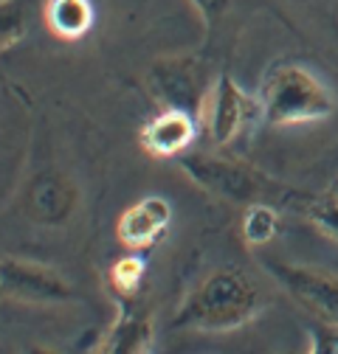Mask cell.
<instances>
[{
	"instance_id": "9",
	"label": "cell",
	"mask_w": 338,
	"mask_h": 354,
	"mask_svg": "<svg viewBox=\"0 0 338 354\" xmlns=\"http://www.w3.org/2000/svg\"><path fill=\"white\" fill-rule=\"evenodd\" d=\"M172 225V205L161 194H150L124 208L116 223V239L133 253L155 248Z\"/></svg>"
},
{
	"instance_id": "2",
	"label": "cell",
	"mask_w": 338,
	"mask_h": 354,
	"mask_svg": "<svg viewBox=\"0 0 338 354\" xmlns=\"http://www.w3.org/2000/svg\"><path fill=\"white\" fill-rule=\"evenodd\" d=\"M260 115L271 127H302L335 113L330 87L305 65L279 62L260 84Z\"/></svg>"
},
{
	"instance_id": "8",
	"label": "cell",
	"mask_w": 338,
	"mask_h": 354,
	"mask_svg": "<svg viewBox=\"0 0 338 354\" xmlns=\"http://www.w3.org/2000/svg\"><path fill=\"white\" fill-rule=\"evenodd\" d=\"M257 113H260V102H254L229 73H223L211 84V93L206 99L200 118L206 121L208 138L217 147H229L242 136V129Z\"/></svg>"
},
{
	"instance_id": "12",
	"label": "cell",
	"mask_w": 338,
	"mask_h": 354,
	"mask_svg": "<svg viewBox=\"0 0 338 354\" xmlns=\"http://www.w3.org/2000/svg\"><path fill=\"white\" fill-rule=\"evenodd\" d=\"M46 23L60 39H79L94 26V9L88 0H48Z\"/></svg>"
},
{
	"instance_id": "3",
	"label": "cell",
	"mask_w": 338,
	"mask_h": 354,
	"mask_svg": "<svg viewBox=\"0 0 338 354\" xmlns=\"http://www.w3.org/2000/svg\"><path fill=\"white\" fill-rule=\"evenodd\" d=\"M178 166L197 186L231 203H257L265 192V177L240 160L206 152H186L178 158Z\"/></svg>"
},
{
	"instance_id": "4",
	"label": "cell",
	"mask_w": 338,
	"mask_h": 354,
	"mask_svg": "<svg viewBox=\"0 0 338 354\" xmlns=\"http://www.w3.org/2000/svg\"><path fill=\"white\" fill-rule=\"evenodd\" d=\"M0 290H3V298L9 301L34 304V306H60L76 298L71 281L60 270L39 261L12 259V256L0 261Z\"/></svg>"
},
{
	"instance_id": "10",
	"label": "cell",
	"mask_w": 338,
	"mask_h": 354,
	"mask_svg": "<svg viewBox=\"0 0 338 354\" xmlns=\"http://www.w3.org/2000/svg\"><path fill=\"white\" fill-rule=\"evenodd\" d=\"M197 115L186 110L166 107L155 118H150L141 129V147L152 158H181L192 149V141L197 136Z\"/></svg>"
},
{
	"instance_id": "5",
	"label": "cell",
	"mask_w": 338,
	"mask_h": 354,
	"mask_svg": "<svg viewBox=\"0 0 338 354\" xmlns=\"http://www.w3.org/2000/svg\"><path fill=\"white\" fill-rule=\"evenodd\" d=\"M265 268L305 313H310L319 324L338 326V276L335 273L305 268V264H287V261H265Z\"/></svg>"
},
{
	"instance_id": "14",
	"label": "cell",
	"mask_w": 338,
	"mask_h": 354,
	"mask_svg": "<svg viewBox=\"0 0 338 354\" xmlns=\"http://www.w3.org/2000/svg\"><path fill=\"white\" fill-rule=\"evenodd\" d=\"M144 276H147V261L139 256V253H130V256H121L113 268L107 270V281H110V290L127 301V298H136L144 287Z\"/></svg>"
},
{
	"instance_id": "18",
	"label": "cell",
	"mask_w": 338,
	"mask_h": 354,
	"mask_svg": "<svg viewBox=\"0 0 338 354\" xmlns=\"http://www.w3.org/2000/svg\"><path fill=\"white\" fill-rule=\"evenodd\" d=\"M23 354H57V351H54V348H48V346L34 343V346H26V348H23Z\"/></svg>"
},
{
	"instance_id": "19",
	"label": "cell",
	"mask_w": 338,
	"mask_h": 354,
	"mask_svg": "<svg viewBox=\"0 0 338 354\" xmlns=\"http://www.w3.org/2000/svg\"><path fill=\"white\" fill-rule=\"evenodd\" d=\"M330 194H332V197H338V177H335V183H332V189H330Z\"/></svg>"
},
{
	"instance_id": "6",
	"label": "cell",
	"mask_w": 338,
	"mask_h": 354,
	"mask_svg": "<svg viewBox=\"0 0 338 354\" xmlns=\"http://www.w3.org/2000/svg\"><path fill=\"white\" fill-rule=\"evenodd\" d=\"M17 205L34 225H65L79 208V186L60 169H42L23 186Z\"/></svg>"
},
{
	"instance_id": "16",
	"label": "cell",
	"mask_w": 338,
	"mask_h": 354,
	"mask_svg": "<svg viewBox=\"0 0 338 354\" xmlns=\"http://www.w3.org/2000/svg\"><path fill=\"white\" fill-rule=\"evenodd\" d=\"M189 3L195 6L197 17L203 20V28L206 31H215L220 26V20L226 17L231 0H189Z\"/></svg>"
},
{
	"instance_id": "11",
	"label": "cell",
	"mask_w": 338,
	"mask_h": 354,
	"mask_svg": "<svg viewBox=\"0 0 338 354\" xmlns=\"http://www.w3.org/2000/svg\"><path fill=\"white\" fill-rule=\"evenodd\" d=\"M152 343V318L124 309L116 324L107 329L96 354H147Z\"/></svg>"
},
{
	"instance_id": "15",
	"label": "cell",
	"mask_w": 338,
	"mask_h": 354,
	"mask_svg": "<svg viewBox=\"0 0 338 354\" xmlns=\"http://www.w3.org/2000/svg\"><path fill=\"white\" fill-rule=\"evenodd\" d=\"M302 211L310 219L313 228H319L327 239L338 242V197L327 194L321 200H310V203H305Z\"/></svg>"
},
{
	"instance_id": "1",
	"label": "cell",
	"mask_w": 338,
	"mask_h": 354,
	"mask_svg": "<svg viewBox=\"0 0 338 354\" xmlns=\"http://www.w3.org/2000/svg\"><path fill=\"white\" fill-rule=\"evenodd\" d=\"M263 309V290L240 268L211 270L175 313V329L229 332L245 326Z\"/></svg>"
},
{
	"instance_id": "17",
	"label": "cell",
	"mask_w": 338,
	"mask_h": 354,
	"mask_svg": "<svg viewBox=\"0 0 338 354\" xmlns=\"http://www.w3.org/2000/svg\"><path fill=\"white\" fill-rule=\"evenodd\" d=\"M310 354H338V326L316 324L310 329Z\"/></svg>"
},
{
	"instance_id": "7",
	"label": "cell",
	"mask_w": 338,
	"mask_h": 354,
	"mask_svg": "<svg viewBox=\"0 0 338 354\" xmlns=\"http://www.w3.org/2000/svg\"><path fill=\"white\" fill-rule=\"evenodd\" d=\"M150 82L155 87V93L163 99L166 107L186 110L192 115H203L206 99L211 93V84L206 79V71L197 59L192 57H166L158 59L150 68Z\"/></svg>"
},
{
	"instance_id": "20",
	"label": "cell",
	"mask_w": 338,
	"mask_h": 354,
	"mask_svg": "<svg viewBox=\"0 0 338 354\" xmlns=\"http://www.w3.org/2000/svg\"><path fill=\"white\" fill-rule=\"evenodd\" d=\"M290 354H310V351H290Z\"/></svg>"
},
{
	"instance_id": "13",
	"label": "cell",
	"mask_w": 338,
	"mask_h": 354,
	"mask_svg": "<svg viewBox=\"0 0 338 354\" xmlns=\"http://www.w3.org/2000/svg\"><path fill=\"white\" fill-rule=\"evenodd\" d=\"M279 234V211L263 200L248 203L240 219V236L248 248H265Z\"/></svg>"
}]
</instances>
